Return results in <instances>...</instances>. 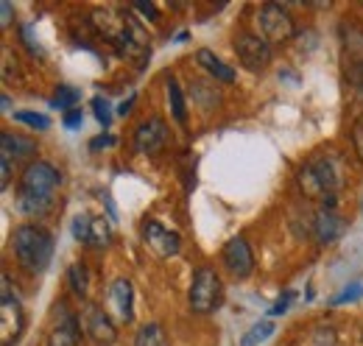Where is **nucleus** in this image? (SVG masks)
Wrapping results in <instances>:
<instances>
[{
    "label": "nucleus",
    "instance_id": "nucleus-1",
    "mask_svg": "<svg viewBox=\"0 0 363 346\" xmlns=\"http://www.w3.org/2000/svg\"><path fill=\"white\" fill-rule=\"evenodd\" d=\"M344 184V168L338 157L333 154H318L302 171H299V187L308 199L324 201L327 196H335L338 187Z\"/></svg>",
    "mask_w": 363,
    "mask_h": 346
},
{
    "label": "nucleus",
    "instance_id": "nucleus-2",
    "mask_svg": "<svg viewBox=\"0 0 363 346\" xmlns=\"http://www.w3.org/2000/svg\"><path fill=\"white\" fill-rule=\"evenodd\" d=\"M11 246H14V255L20 260V265L31 274H40L45 271L50 257H53V238L50 232H45L43 226H34V223H26L14 232L11 238Z\"/></svg>",
    "mask_w": 363,
    "mask_h": 346
},
{
    "label": "nucleus",
    "instance_id": "nucleus-3",
    "mask_svg": "<svg viewBox=\"0 0 363 346\" xmlns=\"http://www.w3.org/2000/svg\"><path fill=\"white\" fill-rule=\"evenodd\" d=\"M221 302V279L210 265H201L190 285V307L193 313H210Z\"/></svg>",
    "mask_w": 363,
    "mask_h": 346
},
{
    "label": "nucleus",
    "instance_id": "nucleus-4",
    "mask_svg": "<svg viewBox=\"0 0 363 346\" xmlns=\"http://www.w3.org/2000/svg\"><path fill=\"white\" fill-rule=\"evenodd\" d=\"M235 53H238L240 65L246 70H252V73L266 70L269 62H272V45L266 43L263 37H257V34H249V31H240L235 37Z\"/></svg>",
    "mask_w": 363,
    "mask_h": 346
},
{
    "label": "nucleus",
    "instance_id": "nucleus-5",
    "mask_svg": "<svg viewBox=\"0 0 363 346\" xmlns=\"http://www.w3.org/2000/svg\"><path fill=\"white\" fill-rule=\"evenodd\" d=\"M257 23H260V31H263L266 43H288L296 31L294 17L279 3H266L257 14Z\"/></svg>",
    "mask_w": 363,
    "mask_h": 346
},
{
    "label": "nucleus",
    "instance_id": "nucleus-6",
    "mask_svg": "<svg viewBox=\"0 0 363 346\" xmlns=\"http://www.w3.org/2000/svg\"><path fill=\"white\" fill-rule=\"evenodd\" d=\"M341 45H344L347 76L355 84H363V28L355 20H347L341 26Z\"/></svg>",
    "mask_w": 363,
    "mask_h": 346
},
{
    "label": "nucleus",
    "instance_id": "nucleus-7",
    "mask_svg": "<svg viewBox=\"0 0 363 346\" xmlns=\"http://www.w3.org/2000/svg\"><path fill=\"white\" fill-rule=\"evenodd\" d=\"M23 307L11 296V279L3 274V304H0V335L3 346L17 344L20 333H23Z\"/></svg>",
    "mask_w": 363,
    "mask_h": 346
},
{
    "label": "nucleus",
    "instance_id": "nucleus-8",
    "mask_svg": "<svg viewBox=\"0 0 363 346\" xmlns=\"http://www.w3.org/2000/svg\"><path fill=\"white\" fill-rule=\"evenodd\" d=\"M59 184H62V173L56 171L53 165H48V162H31L23 171V193H34V196L50 199Z\"/></svg>",
    "mask_w": 363,
    "mask_h": 346
},
{
    "label": "nucleus",
    "instance_id": "nucleus-9",
    "mask_svg": "<svg viewBox=\"0 0 363 346\" xmlns=\"http://www.w3.org/2000/svg\"><path fill=\"white\" fill-rule=\"evenodd\" d=\"M143 238H145L148 249L154 255H160V257H174V255H179L182 249L179 235L171 232V229H165L160 221H145L143 223Z\"/></svg>",
    "mask_w": 363,
    "mask_h": 346
},
{
    "label": "nucleus",
    "instance_id": "nucleus-10",
    "mask_svg": "<svg viewBox=\"0 0 363 346\" xmlns=\"http://www.w3.org/2000/svg\"><path fill=\"white\" fill-rule=\"evenodd\" d=\"M79 338H82L79 318L67 310V304H56V324L48 346H79Z\"/></svg>",
    "mask_w": 363,
    "mask_h": 346
},
{
    "label": "nucleus",
    "instance_id": "nucleus-11",
    "mask_svg": "<svg viewBox=\"0 0 363 346\" xmlns=\"http://www.w3.org/2000/svg\"><path fill=\"white\" fill-rule=\"evenodd\" d=\"M224 265L229 268V274L238 277V279L252 277L255 257H252V249H249V243L243 238H232L227 246H224Z\"/></svg>",
    "mask_w": 363,
    "mask_h": 346
},
{
    "label": "nucleus",
    "instance_id": "nucleus-12",
    "mask_svg": "<svg viewBox=\"0 0 363 346\" xmlns=\"http://www.w3.org/2000/svg\"><path fill=\"white\" fill-rule=\"evenodd\" d=\"M168 143V126H165V121H160V118H151L148 123H143L140 129L135 131V148L140 154H157V151H162V145Z\"/></svg>",
    "mask_w": 363,
    "mask_h": 346
},
{
    "label": "nucleus",
    "instance_id": "nucleus-13",
    "mask_svg": "<svg viewBox=\"0 0 363 346\" xmlns=\"http://www.w3.org/2000/svg\"><path fill=\"white\" fill-rule=\"evenodd\" d=\"M73 235H76V240L101 249V246L109 243V223H106L104 218L79 216L76 221H73Z\"/></svg>",
    "mask_w": 363,
    "mask_h": 346
},
{
    "label": "nucleus",
    "instance_id": "nucleus-14",
    "mask_svg": "<svg viewBox=\"0 0 363 346\" xmlns=\"http://www.w3.org/2000/svg\"><path fill=\"white\" fill-rule=\"evenodd\" d=\"M84 330H87V335L95 338V341H101V344H112L115 341V324L109 321V316L101 310V307H90L87 313H84Z\"/></svg>",
    "mask_w": 363,
    "mask_h": 346
},
{
    "label": "nucleus",
    "instance_id": "nucleus-15",
    "mask_svg": "<svg viewBox=\"0 0 363 346\" xmlns=\"http://www.w3.org/2000/svg\"><path fill=\"white\" fill-rule=\"evenodd\" d=\"M341 232H344V221L335 216L333 210H321V213L313 216V238H316V243L327 246V243H333Z\"/></svg>",
    "mask_w": 363,
    "mask_h": 346
},
{
    "label": "nucleus",
    "instance_id": "nucleus-16",
    "mask_svg": "<svg viewBox=\"0 0 363 346\" xmlns=\"http://www.w3.org/2000/svg\"><path fill=\"white\" fill-rule=\"evenodd\" d=\"M0 151H3V160H23V157H31L37 151V143L31 137H23V134H14V131H3L0 134Z\"/></svg>",
    "mask_w": 363,
    "mask_h": 346
},
{
    "label": "nucleus",
    "instance_id": "nucleus-17",
    "mask_svg": "<svg viewBox=\"0 0 363 346\" xmlns=\"http://www.w3.org/2000/svg\"><path fill=\"white\" fill-rule=\"evenodd\" d=\"M109 304L118 313L121 321H132V282L129 279H115L109 288Z\"/></svg>",
    "mask_w": 363,
    "mask_h": 346
},
{
    "label": "nucleus",
    "instance_id": "nucleus-18",
    "mask_svg": "<svg viewBox=\"0 0 363 346\" xmlns=\"http://www.w3.org/2000/svg\"><path fill=\"white\" fill-rule=\"evenodd\" d=\"M196 62H199V67H204L216 82H227V84L235 82V70L229 67L227 62H221L213 50H199V53H196Z\"/></svg>",
    "mask_w": 363,
    "mask_h": 346
},
{
    "label": "nucleus",
    "instance_id": "nucleus-19",
    "mask_svg": "<svg viewBox=\"0 0 363 346\" xmlns=\"http://www.w3.org/2000/svg\"><path fill=\"white\" fill-rule=\"evenodd\" d=\"M168 104H171V112H174V118H177V123H187V106H184V95H182L179 84L171 79L168 82Z\"/></svg>",
    "mask_w": 363,
    "mask_h": 346
},
{
    "label": "nucleus",
    "instance_id": "nucleus-20",
    "mask_svg": "<svg viewBox=\"0 0 363 346\" xmlns=\"http://www.w3.org/2000/svg\"><path fill=\"white\" fill-rule=\"evenodd\" d=\"M20 210L28 213V216H45L50 210V199H43V196H34V193H23L20 190Z\"/></svg>",
    "mask_w": 363,
    "mask_h": 346
},
{
    "label": "nucleus",
    "instance_id": "nucleus-21",
    "mask_svg": "<svg viewBox=\"0 0 363 346\" xmlns=\"http://www.w3.org/2000/svg\"><path fill=\"white\" fill-rule=\"evenodd\" d=\"M70 288H73V294H76V296H82V299L90 294V277H87V265H82V262L70 265Z\"/></svg>",
    "mask_w": 363,
    "mask_h": 346
},
{
    "label": "nucleus",
    "instance_id": "nucleus-22",
    "mask_svg": "<svg viewBox=\"0 0 363 346\" xmlns=\"http://www.w3.org/2000/svg\"><path fill=\"white\" fill-rule=\"evenodd\" d=\"M137 346H168L165 341V330L160 324H145L137 335Z\"/></svg>",
    "mask_w": 363,
    "mask_h": 346
},
{
    "label": "nucleus",
    "instance_id": "nucleus-23",
    "mask_svg": "<svg viewBox=\"0 0 363 346\" xmlns=\"http://www.w3.org/2000/svg\"><path fill=\"white\" fill-rule=\"evenodd\" d=\"M274 333V324L266 318V321H260V324H255L249 333H246V338L240 341V346H257L260 341H266L269 335Z\"/></svg>",
    "mask_w": 363,
    "mask_h": 346
},
{
    "label": "nucleus",
    "instance_id": "nucleus-24",
    "mask_svg": "<svg viewBox=\"0 0 363 346\" xmlns=\"http://www.w3.org/2000/svg\"><path fill=\"white\" fill-rule=\"evenodd\" d=\"M79 101V92L73 89V86H59V92H56V101H53V106H59V109H70L73 104Z\"/></svg>",
    "mask_w": 363,
    "mask_h": 346
},
{
    "label": "nucleus",
    "instance_id": "nucleus-25",
    "mask_svg": "<svg viewBox=\"0 0 363 346\" xmlns=\"http://www.w3.org/2000/svg\"><path fill=\"white\" fill-rule=\"evenodd\" d=\"M14 118H17L20 123H28L31 129H43V131H45L48 126H50V121H48L45 115H37V112H17Z\"/></svg>",
    "mask_w": 363,
    "mask_h": 346
},
{
    "label": "nucleus",
    "instance_id": "nucleus-26",
    "mask_svg": "<svg viewBox=\"0 0 363 346\" xmlns=\"http://www.w3.org/2000/svg\"><path fill=\"white\" fill-rule=\"evenodd\" d=\"M363 296V285H350V288H344V294H338L335 299H333V304H347V302H355V299H361Z\"/></svg>",
    "mask_w": 363,
    "mask_h": 346
},
{
    "label": "nucleus",
    "instance_id": "nucleus-27",
    "mask_svg": "<svg viewBox=\"0 0 363 346\" xmlns=\"http://www.w3.org/2000/svg\"><path fill=\"white\" fill-rule=\"evenodd\" d=\"M92 106H95V115H98V121L106 126V123H109V104H106L104 98H95V101H92Z\"/></svg>",
    "mask_w": 363,
    "mask_h": 346
},
{
    "label": "nucleus",
    "instance_id": "nucleus-28",
    "mask_svg": "<svg viewBox=\"0 0 363 346\" xmlns=\"http://www.w3.org/2000/svg\"><path fill=\"white\" fill-rule=\"evenodd\" d=\"M352 143H355L358 157L363 160V123H355V129H352Z\"/></svg>",
    "mask_w": 363,
    "mask_h": 346
},
{
    "label": "nucleus",
    "instance_id": "nucleus-29",
    "mask_svg": "<svg viewBox=\"0 0 363 346\" xmlns=\"http://www.w3.org/2000/svg\"><path fill=\"white\" fill-rule=\"evenodd\" d=\"M135 9L140 11V14L151 17V20H157V17H160V11H157V6H154V3H135Z\"/></svg>",
    "mask_w": 363,
    "mask_h": 346
},
{
    "label": "nucleus",
    "instance_id": "nucleus-30",
    "mask_svg": "<svg viewBox=\"0 0 363 346\" xmlns=\"http://www.w3.org/2000/svg\"><path fill=\"white\" fill-rule=\"evenodd\" d=\"M291 299H294V294H285V299H279V302L274 304L269 313H272V316H279V313H285V307H288V302H291Z\"/></svg>",
    "mask_w": 363,
    "mask_h": 346
},
{
    "label": "nucleus",
    "instance_id": "nucleus-31",
    "mask_svg": "<svg viewBox=\"0 0 363 346\" xmlns=\"http://www.w3.org/2000/svg\"><path fill=\"white\" fill-rule=\"evenodd\" d=\"M0 26H3V28L11 26V3H6V0H3V20H0Z\"/></svg>",
    "mask_w": 363,
    "mask_h": 346
},
{
    "label": "nucleus",
    "instance_id": "nucleus-32",
    "mask_svg": "<svg viewBox=\"0 0 363 346\" xmlns=\"http://www.w3.org/2000/svg\"><path fill=\"white\" fill-rule=\"evenodd\" d=\"M82 123V112H76V109H70V115H67V126L73 129V126H79Z\"/></svg>",
    "mask_w": 363,
    "mask_h": 346
},
{
    "label": "nucleus",
    "instance_id": "nucleus-33",
    "mask_svg": "<svg viewBox=\"0 0 363 346\" xmlns=\"http://www.w3.org/2000/svg\"><path fill=\"white\" fill-rule=\"evenodd\" d=\"M132 104H135V98H129L126 104H121V109H118V115H129V109H132Z\"/></svg>",
    "mask_w": 363,
    "mask_h": 346
},
{
    "label": "nucleus",
    "instance_id": "nucleus-34",
    "mask_svg": "<svg viewBox=\"0 0 363 346\" xmlns=\"http://www.w3.org/2000/svg\"><path fill=\"white\" fill-rule=\"evenodd\" d=\"M101 145H112V137H101V140L92 143V148H101Z\"/></svg>",
    "mask_w": 363,
    "mask_h": 346
}]
</instances>
